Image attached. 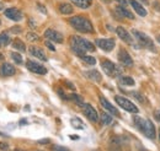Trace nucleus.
<instances>
[{
  "label": "nucleus",
  "instance_id": "obj_45",
  "mask_svg": "<svg viewBox=\"0 0 160 151\" xmlns=\"http://www.w3.org/2000/svg\"><path fill=\"white\" fill-rule=\"evenodd\" d=\"M0 10H2V4L0 2Z\"/></svg>",
  "mask_w": 160,
  "mask_h": 151
},
{
  "label": "nucleus",
  "instance_id": "obj_32",
  "mask_svg": "<svg viewBox=\"0 0 160 151\" xmlns=\"http://www.w3.org/2000/svg\"><path fill=\"white\" fill-rule=\"evenodd\" d=\"M53 151H69V149H67V148H64V146H58V145H56V146H53Z\"/></svg>",
  "mask_w": 160,
  "mask_h": 151
},
{
  "label": "nucleus",
  "instance_id": "obj_3",
  "mask_svg": "<svg viewBox=\"0 0 160 151\" xmlns=\"http://www.w3.org/2000/svg\"><path fill=\"white\" fill-rule=\"evenodd\" d=\"M70 43H72L70 44L72 47H78V48L85 51V52H94L95 51V44L94 43H91L90 41L80 37V36H73L70 38Z\"/></svg>",
  "mask_w": 160,
  "mask_h": 151
},
{
  "label": "nucleus",
  "instance_id": "obj_20",
  "mask_svg": "<svg viewBox=\"0 0 160 151\" xmlns=\"http://www.w3.org/2000/svg\"><path fill=\"white\" fill-rule=\"evenodd\" d=\"M116 10H117V12H120L122 16H124V17H127V19H131V20L134 19V15H133L128 9H126L123 5L117 6V7H116Z\"/></svg>",
  "mask_w": 160,
  "mask_h": 151
},
{
  "label": "nucleus",
  "instance_id": "obj_43",
  "mask_svg": "<svg viewBox=\"0 0 160 151\" xmlns=\"http://www.w3.org/2000/svg\"><path fill=\"white\" fill-rule=\"evenodd\" d=\"M157 41H158V42L160 43V36H158V37H157Z\"/></svg>",
  "mask_w": 160,
  "mask_h": 151
},
{
  "label": "nucleus",
  "instance_id": "obj_19",
  "mask_svg": "<svg viewBox=\"0 0 160 151\" xmlns=\"http://www.w3.org/2000/svg\"><path fill=\"white\" fill-rule=\"evenodd\" d=\"M59 11L62 15H70L73 14V6L69 2H62L59 5Z\"/></svg>",
  "mask_w": 160,
  "mask_h": 151
},
{
  "label": "nucleus",
  "instance_id": "obj_15",
  "mask_svg": "<svg viewBox=\"0 0 160 151\" xmlns=\"http://www.w3.org/2000/svg\"><path fill=\"white\" fill-rule=\"evenodd\" d=\"M28 52H30L31 56H33L35 58L40 59L42 61H47V56H46V53L43 52V49L40 48V47H37V46H31V47L28 48Z\"/></svg>",
  "mask_w": 160,
  "mask_h": 151
},
{
  "label": "nucleus",
  "instance_id": "obj_2",
  "mask_svg": "<svg viewBox=\"0 0 160 151\" xmlns=\"http://www.w3.org/2000/svg\"><path fill=\"white\" fill-rule=\"evenodd\" d=\"M69 23L73 28H75L77 31H79L81 33H92L94 32L91 21L84 16H73L69 19Z\"/></svg>",
  "mask_w": 160,
  "mask_h": 151
},
{
  "label": "nucleus",
  "instance_id": "obj_11",
  "mask_svg": "<svg viewBox=\"0 0 160 151\" xmlns=\"http://www.w3.org/2000/svg\"><path fill=\"white\" fill-rule=\"evenodd\" d=\"M4 15H5L8 19L12 20V21H15V22L22 20V16H23L22 12H21L19 9H16V7H9V9H6V10L4 11Z\"/></svg>",
  "mask_w": 160,
  "mask_h": 151
},
{
  "label": "nucleus",
  "instance_id": "obj_33",
  "mask_svg": "<svg viewBox=\"0 0 160 151\" xmlns=\"http://www.w3.org/2000/svg\"><path fill=\"white\" fill-rule=\"evenodd\" d=\"M0 149H1L2 151H8V150H9V145H8L6 143L0 141Z\"/></svg>",
  "mask_w": 160,
  "mask_h": 151
},
{
  "label": "nucleus",
  "instance_id": "obj_6",
  "mask_svg": "<svg viewBox=\"0 0 160 151\" xmlns=\"http://www.w3.org/2000/svg\"><path fill=\"white\" fill-rule=\"evenodd\" d=\"M132 33H133L134 37L137 38V41L140 43V46H143L144 48L152 49V51L155 49V48H154V43H153L152 38L149 37V36H147L145 33H143V32H140V31H137V30H133Z\"/></svg>",
  "mask_w": 160,
  "mask_h": 151
},
{
  "label": "nucleus",
  "instance_id": "obj_10",
  "mask_svg": "<svg viewBox=\"0 0 160 151\" xmlns=\"http://www.w3.org/2000/svg\"><path fill=\"white\" fill-rule=\"evenodd\" d=\"M44 37L47 38L48 41L54 42V43H63V41H64L63 35L58 31L53 30V28H47L46 32H44Z\"/></svg>",
  "mask_w": 160,
  "mask_h": 151
},
{
  "label": "nucleus",
  "instance_id": "obj_5",
  "mask_svg": "<svg viewBox=\"0 0 160 151\" xmlns=\"http://www.w3.org/2000/svg\"><path fill=\"white\" fill-rule=\"evenodd\" d=\"M101 68L106 73V75L110 76V77H117L121 74V70L118 69V66L108 59H103L101 61Z\"/></svg>",
  "mask_w": 160,
  "mask_h": 151
},
{
  "label": "nucleus",
  "instance_id": "obj_4",
  "mask_svg": "<svg viewBox=\"0 0 160 151\" xmlns=\"http://www.w3.org/2000/svg\"><path fill=\"white\" fill-rule=\"evenodd\" d=\"M115 101H116V103L120 106L121 108H123L124 111H127V112H129V113H138L139 112V110H138V107L133 103V102H131L128 98H126V97H123V96H115Z\"/></svg>",
  "mask_w": 160,
  "mask_h": 151
},
{
  "label": "nucleus",
  "instance_id": "obj_38",
  "mask_svg": "<svg viewBox=\"0 0 160 151\" xmlns=\"http://www.w3.org/2000/svg\"><path fill=\"white\" fill-rule=\"evenodd\" d=\"M11 31H12V32H21V28L20 27H12Z\"/></svg>",
  "mask_w": 160,
  "mask_h": 151
},
{
  "label": "nucleus",
  "instance_id": "obj_30",
  "mask_svg": "<svg viewBox=\"0 0 160 151\" xmlns=\"http://www.w3.org/2000/svg\"><path fill=\"white\" fill-rule=\"evenodd\" d=\"M81 59H82L84 63H86L88 65H95V64H96V59L94 57H91V56H85V57H82Z\"/></svg>",
  "mask_w": 160,
  "mask_h": 151
},
{
  "label": "nucleus",
  "instance_id": "obj_17",
  "mask_svg": "<svg viewBox=\"0 0 160 151\" xmlns=\"http://www.w3.org/2000/svg\"><path fill=\"white\" fill-rule=\"evenodd\" d=\"M128 2L131 4V6L133 7V10H134L139 16L144 17V16L148 15V12H147V10L144 9V6H143L140 2H138L137 0H128Z\"/></svg>",
  "mask_w": 160,
  "mask_h": 151
},
{
  "label": "nucleus",
  "instance_id": "obj_21",
  "mask_svg": "<svg viewBox=\"0 0 160 151\" xmlns=\"http://www.w3.org/2000/svg\"><path fill=\"white\" fill-rule=\"evenodd\" d=\"M73 4H75V6H78L80 9H88L91 6L92 0H72Z\"/></svg>",
  "mask_w": 160,
  "mask_h": 151
},
{
  "label": "nucleus",
  "instance_id": "obj_1",
  "mask_svg": "<svg viewBox=\"0 0 160 151\" xmlns=\"http://www.w3.org/2000/svg\"><path fill=\"white\" fill-rule=\"evenodd\" d=\"M133 122H134V125H136L147 138H149V139H155V135H157L155 125H154V123H153L150 119H144V118H140V117H134V118H133Z\"/></svg>",
  "mask_w": 160,
  "mask_h": 151
},
{
  "label": "nucleus",
  "instance_id": "obj_31",
  "mask_svg": "<svg viewBox=\"0 0 160 151\" xmlns=\"http://www.w3.org/2000/svg\"><path fill=\"white\" fill-rule=\"evenodd\" d=\"M26 36H27V39H28V41H31V42H36V41H38V39H40V37H38L36 33H33V32H28Z\"/></svg>",
  "mask_w": 160,
  "mask_h": 151
},
{
  "label": "nucleus",
  "instance_id": "obj_34",
  "mask_svg": "<svg viewBox=\"0 0 160 151\" xmlns=\"http://www.w3.org/2000/svg\"><path fill=\"white\" fill-rule=\"evenodd\" d=\"M46 46H47V47H48L51 51H53V52L56 51V47H54V46L51 43V41H46Z\"/></svg>",
  "mask_w": 160,
  "mask_h": 151
},
{
  "label": "nucleus",
  "instance_id": "obj_14",
  "mask_svg": "<svg viewBox=\"0 0 160 151\" xmlns=\"http://www.w3.org/2000/svg\"><path fill=\"white\" fill-rule=\"evenodd\" d=\"M100 103L101 106L107 111V112H110L111 114H113L115 117H120V112H118V110L115 107V106H112L103 96H100Z\"/></svg>",
  "mask_w": 160,
  "mask_h": 151
},
{
  "label": "nucleus",
  "instance_id": "obj_7",
  "mask_svg": "<svg viewBox=\"0 0 160 151\" xmlns=\"http://www.w3.org/2000/svg\"><path fill=\"white\" fill-rule=\"evenodd\" d=\"M95 43L99 48H101L105 52H111L116 46V42L112 38H98L95 41Z\"/></svg>",
  "mask_w": 160,
  "mask_h": 151
},
{
  "label": "nucleus",
  "instance_id": "obj_12",
  "mask_svg": "<svg viewBox=\"0 0 160 151\" xmlns=\"http://www.w3.org/2000/svg\"><path fill=\"white\" fill-rule=\"evenodd\" d=\"M116 33H117V36L120 39H122L124 43H128V44H132L133 43V39H132V36H131V33L124 28V27H122V26H118L117 28H116Z\"/></svg>",
  "mask_w": 160,
  "mask_h": 151
},
{
  "label": "nucleus",
  "instance_id": "obj_49",
  "mask_svg": "<svg viewBox=\"0 0 160 151\" xmlns=\"http://www.w3.org/2000/svg\"><path fill=\"white\" fill-rule=\"evenodd\" d=\"M159 10H160V6H159Z\"/></svg>",
  "mask_w": 160,
  "mask_h": 151
},
{
  "label": "nucleus",
  "instance_id": "obj_24",
  "mask_svg": "<svg viewBox=\"0 0 160 151\" xmlns=\"http://www.w3.org/2000/svg\"><path fill=\"white\" fill-rule=\"evenodd\" d=\"M10 43V37L6 32H2L0 33V47H4V46H8Z\"/></svg>",
  "mask_w": 160,
  "mask_h": 151
},
{
  "label": "nucleus",
  "instance_id": "obj_47",
  "mask_svg": "<svg viewBox=\"0 0 160 151\" xmlns=\"http://www.w3.org/2000/svg\"><path fill=\"white\" fill-rule=\"evenodd\" d=\"M0 25H1V21H0Z\"/></svg>",
  "mask_w": 160,
  "mask_h": 151
},
{
  "label": "nucleus",
  "instance_id": "obj_8",
  "mask_svg": "<svg viewBox=\"0 0 160 151\" xmlns=\"http://www.w3.org/2000/svg\"><path fill=\"white\" fill-rule=\"evenodd\" d=\"M80 107L82 108V112H84V114L88 117L89 120H91V122H94V123L99 120L98 111H96L91 105H89V103H82Z\"/></svg>",
  "mask_w": 160,
  "mask_h": 151
},
{
  "label": "nucleus",
  "instance_id": "obj_36",
  "mask_svg": "<svg viewBox=\"0 0 160 151\" xmlns=\"http://www.w3.org/2000/svg\"><path fill=\"white\" fill-rule=\"evenodd\" d=\"M37 7H38V10H40L41 12H43V14H47V9H46L44 6H42L41 4H37Z\"/></svg>",
  "mask_w": 160,
  "mask_h": 151
},
{
  "label": "nucleus",
  "instance_id": "obj_9",
  "mask_svg": "<svg viewBox=\"0 0 160 151\" xmlns=\"http://www.w3.org/2000/svg\"><path fill=\"white\" fill-rule=\"evenodd\" d=\"M26 66L31 73H35V74H38V75H46L47 74V69L40 63H36V61H32V60H27L26 61Z\"/></svg>",
  "mask_w": 160,
  "mask_h": 151
},
{
  "label": "nucleus",
  "instance_id": "obj_13",
  "mask_svg": "<svg viewBox=\"0 0 160 151\" xmlns=\"http://www.w3.org/2000/svg\"><path fill=\"white\" fill-rule=\"evenodd\" d=\"M118 60L124 66H133V59L129 56V53L124 49H121L118 52Z\"/></svg>",
  "mask_w": 160,
  "mask_h": 151
},
{
  "label": "nucleus",
  "instance_id": "obj_35",
  "mask_svg": "<svg viewBox=\"0 0 160 151\" xmlns=\"http://www.w3.org/2000/svg\"><path fill=\"white\" fill-rule=\"evenodd\" d=\"M64 84H65V85H67V86H68V87H69L70 90L75 91V86H74V85H73V84H72L70 81H64Z\"/></svg>",
  "mask_w": 160,
  "mask_h": 151
},
{
  "label": "nucleus",
  "instance_id": "obj_28",
  "mask_svg": "<svg viewBox=\"0 0 160 151\" xmlns=\"http://www.w3.org/2000/svg\"><path fill=\"white\" fill-rule=\"evenodd\" d=\"M68 100H73L75 103H78L79 106H81L82 103H84V101H82V97L79 96V95L77 94H72L70 96H68Z\"/></svg>",
  "mask_w": 160,
  "mask_h": 151
},
{
  "label": "nucleus",
  "instance_id": "obj_40",
  "mask_svg": "<svg viewBox=\"0 0 160 151\" xmlns=\"http://www.w3.org/2000/svg\"><path fill=\"white\" fill-rule=\"evenodd\" d=\"M28 22H30V26H31V27H36V25H35V22H33L32 20H30Z\"/></svg>",
  "mask_w": 160,
  "mask_h": 151
},
{
  "label": "nucleus",
  "instance_id": "obj_46",
  "mask_svg": "<svg viewBox=\"0 0 160 151\" xmlns=\"http://www.w3.org/2000/svg\"><path fill=\"white\" fill-rule=\"evenodd\" d=\"M14 151H23V150H20V149H16V150H14Z\"/></svg>",
  "mask_w": 160,
  "mask_h": 151
},
{
  "label": "nucleus",
  "instance_id": "obj_44",
  "mask_svg": "<svg viewBox=\"0 0 160 151\" xmlns=\"http://www.w3.org/2000/svg\"><path fill=\"white\" fill-rule=\"evenodd\" d=\"M103 2H110V0H102Z\"/></svg>",
  "mask_w": 160,
  "mask_h": 151
},
{
  "label": "nucleus",
  "instance_id": "obj_23",
  "mask_svg": "<svg viewBox=\"0 0 160 151\" xmlns=\"http://www.w3.org/2000/svg\"><path fill=\"white\" fill-rule=\"evenodd\" d=\"M12 46H14L15 49H18V51H20V52H25V51H26L25 43H23L21 39H19V38H16V39L12 42Z\"/></svg>",
  "mask_w": 160,
  "mask_h": 151
},
{
  "label": "nucleus",
  "instance_id": "obj_25",
  "mask_svg": "<svg viewBox=\"0 0 160 151\" xmlns=\"http://www.w3.org/2000/svg\"><path fill=\"white\" fill-rule=\"evenodd\" d=\"M70 122H72L73 128H75V129H84L85 128L84 123L81 122V119H79V118H73Z\"/></svg>",
  "mask_w": 160,
  "mask_h": 151
},
{
  "label": "nucleus",
  "instance_id": "obj_48",
  "mask_svg": "<svg viewBox=\"0 0 160 151\" xmlns=\"http://www.w3.org/2000/svg\"><path fill=\"white\" fill-rule=\"evenodd\" d=\"M94 151H99V150H94Z\"/></svg>",
  "mask_w": 160,
  "mask_h": 151
},
{
  "label": "nucleus",
  "instance_id": "obj_26",
  "mask_svg": "<svg viewBox=\"0 0 160 151\" xmlns=\"http://www.w3.org/2000/svg\"><path fill=\"white\" fill-rule=\"evenodd\" d=\"M121 82L124 85V86H133L136 82L131 77V76H122L121 77Z\"/></svg>",
  "mask_w": 160,
  "mask_h": 151
},
{
  "label": "nucleus",
  "instance_id": "obj_42",
  "mask_svg": "<svg viewBox=\"0 0 160 151\" xmlns=\"http://www.w3.org/2000/svg\"><path fill=\"white\" fill-rule=\"evenodd\" d=\"M70 139H79L78 135H70Z\"/></svg>",
  "mask_w": 160,
  "mask_h": 151
},
{
  "label": "nucleus",
  "instance_id": "obj_27",
  "mask_svg": "<svg viewBox=\"0 0 160 151\" xmlns=\"http://www.w3.org/2000/svg\"><path fill=\"white\" fill-rule=\"evenodd\" d=\"M128 94L131 95L133 98H136V100H137L138 102H140V103H145V98H144L139 92H137V91H129Z\"/></svg>",
  "mask_w": 160,
  "mask_h": 151
},
{
  "label": "nucleus",
  "instance_id": "obj_18",
  "mask_svg": "<svg viewBox=\"0 0 160 151\" xmlns=\"http://www.w3.org/2000/svg\"><path fill=\"white\" fill-rule=\"evenodd\" d=\"M84 74H85V76H86L88 79L92 80L94 82H101V81H102V76H101V74L98 70H88V71H85Z\"/></svg>",
  "mask_w": 160,
  "mask_h": 151
},
{
  "label": "nucleus",
  "instance_id": "obj_22",
  "mask_svg": "<svg viewBox=\"0 0 160 151\" xmlns=\"http://www.w3.org/2000/svg\"><path fill=\"white\" fill-rule=\"evenodd\" d=\"M100 120L103 125H110V124H112V117L108 113H106V112H102V113L100 114Z\"/></svg>",
  "mask_w": 160,
  "mask_h": 151
},
{
  "label": "nucleus",
  "instance_id": "obj_41",
  "mask_svg": "<svg viewBox=\"0 0 160 151\" xmlns=\"http://www.w3.org/2000/svg\"><path fill=\"white\" fill-rule=\"evenodd\" d=\"M116 1H118V2H121V4L123 5V6L126 5V0H116Z\"/></svg>",
  "mask_w": 160,
  "mask_h": 151
},
{
  "label": "nucleus",
  "instance_id": "obj_29",
  "mask_svg": "<svg viewBox=\"0 0 160 151\" xmlns=\"http://www.w3.org/2000/svg\"><path fill=\"white\" fill-rule=\"evenodd\" d=\"M10 57H11V59L14 60V63H16V64H19V65L22 64V57H21L20 53H15V52H12V53L10 54Z\"/></svg>",
  "mask_w": 160,
  "mask_h": 151
},
{
  "label": "nucleus",
  "instance_id": "obj_39",
  "mask_svg": "<svg viewBox=\"0 0 160 151\" xmlns=\"http://www.w3.org/2000/svg\"><path fill=\"white\" fill-rule=\"evenodd\" d=\"M155 118H157V119H158V120L160 122V110H159V111H157V112H155Z\"/></svg>",
  "mask_w": 160,
  "mask_h": 151
},
{
  "label": "nucleus",
  "instance_id": "obj_37",
  "mask_svg": "<svg viewBox=\"0 0 160 151\" xmlns=\"http://www.w3.org/2000/svg\"><path fill=\"white\" fill-rule=\"evenodd\" d=\"M49 143V139H42V140H38V144H48Z\"/></svg>",
  "mask_w": 160,
  "mask_h": 151
},
{
  "label": "nucleus",
  "instance_id": "obj_16",
  "mask_svg": "<svg viewBox=\"0 0 160 151\" xmlns=\"http://www.w3.org/2000/svg\"><path fill=\"white\" fill-rule=\"evenodd\" d=\"M16 69L10 63H2L0 65V75L1 76H12L15 75Z\"/></svg>",
  "mask_w": 160,
  "mask_h": 151
}]
</instances>
